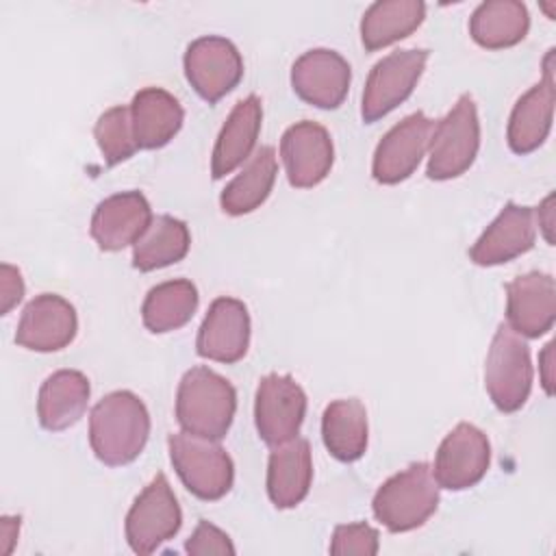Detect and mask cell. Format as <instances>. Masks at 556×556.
I'll use <instances>...</instances> for the list:
<instances>
[{
  "label": "cell",
  "instance_id": "obj_14",
  "mask_svg": "<svg viewBox=\"0 0 556 556\" xmlns=\"http://www.w3.org/2000/svg\"><path fill=\"white\" fill-rule=\"evenodd\" d=\"M280 156L293 187H315L330 174L334 161L330 132L317 122H298L285 130L280 139Z\"/></svg>",
  "mask_w": 556,
  "mask_h": 556
},
{
  "label": "cell",
  "instance_id": "obj_26",
  "mask_svg": "<svg viewBox=\"0 0 556 556\" xmlns=\"http://www.w3.org/2000/svg\"><path fill=\"white\" fill-rule=\"evenodd\" d=\"M530 28V15L523 2L486 0L476 7L469 20L471 39L486 50H502L519 43Z\"/></svg>",
  "mask_w": 556,
  "mask_h": 556
},
{
  "label": "cell",
  "instance_id": "obj_16",
  "mask_svg": "<svg viewBox=\"0 0 556 556\" xmlns=\"http://www.w3.org/2000/svg\"><path fill=\"white\" fill-rule=\"evenodd\" d=\"M250 345V313L237 298H217L198 330L195 350L202 358L237 363Z\"/></svg>",
  "mask_w": 556,
  "mask_h": 556
},
{
  "label": "cell",
  "instance_id": "obj_4",
  "mask_svg": "<svg viewBox=\"0 0 556 556\" xmlns=\"http://www.w3.org/2000/svg\"><path fill=\"white\" fill-rule=\"evenodd\" d=\"M167 445L176 473L195 497L213 502L230 491L235 465L217 441L182 430L169 434Z\"/></svg>",
  "mask_w": 556,
  "mask_h": 556
},
{
  "label": "cell",
  "instance_id": "obj_28",
  "mask_svg": "<svg viewBox=\"0 0 556 556\" xmlns=\"http://www.w3.org/2000/svg\"><path fill=\"white\" fill-rule=\"evenodd\" d=\"M278 163L271 146L258 148L245 163V167L226 185L219 195L222 211L228 215H245L256 211L271 193Z\"/></svg>",
  "mask_w": 556,
  "mask_h": 556
},
{
  "label": "cell",
  "instance_id": "obj_3",
  "mask_svg": "<svg viewBox=\"0 0 556 556\" xmlns=\"http://www.w3.org/2000/svg\"><path fill=\"white\" fill-rule=\"evenodd\" d=\"M439 482L428 463H413L391 476L374 495L376 519L391 532L424 526L439 506Z\"/></svg>",
  "mask_w": 556,
  "mask_h": 556
},
{
  "label": "cell",
  "instance_id": "obj_17",
  "mask_svg": "<svg viewBox=\"0 0 556 556\" xmlns=\"http://www.w3.org/2000/svg\"><path fill=\"white\" fill-rule=\"evenodd\" d=\"M508 326L521 337L545 334L556 319V282L549 274L528 271L506 285Z\"/></svg>",
  "mask_w": 556,
  "mask_h": 556
},
{
  "label": "cell",
  "instance_id": "obj_23",
  "mask_svg": "<svg viewBox=\"0 0 556 556\" xmlns=\"http://www.w3.org/2000/svg\"><path fill=\"white\" fill-rule=\"evenodd\" d=\"M130 117L137 146L156 150L167 146L180 130L185 111L180 102L161 87H146L130 102Z\"/></svg>",
  "mask_w": 556,
  "mask_h": 556
},
{
  "label": "cell",
  "instance_id": "obj_32",
  "mask_svg": "<svg viewBox=\"0 0 556 556\" xmlns=\"http://www.w3.org/2000/svg\"><path fill=\"white\" fill-rule=\"evenodd\" d=\"M330 554L343 556V554H361V556H374L378 554V532L365 521L358 523H343L337 526L330 541Z\"/></svg>",
  "mask_w": 556,
  "mask_h": 556
},
{
  "label": "cell",
  "instance_id": "obj_6",
  "mask_svg": "<svg viewBox=\"0 0 556 556\" xmlns=\"http://www.w3.org/2000/svg\"><path fill=\"white\" fill-rule=\"evenodd\" d=\"M484 387L502 413L519 410L532 389L528 343L508 324H500L484 361Z\"/></svg>",
  "mask_w": 556,
  "mask_h": 556
},
{
  "label": "cell",
  "instance_id": "obj_11",
  "mask_svg": "<svg viewBox=\"0 0 556 556\" xmlns=\"http://www.w3.org/2000/svg\"><path fill=\"white\" fill-rule=\"evenodd\" d=\"M434 122L417 111L397 122L376 146L371 174L380 185H397L406 180L428 152Z\"/></svg>",
  "mask_w": 556,
  "mask_h": 556
},
{
  "label": "cell",
  "instance_id": "obj_21",
  "mask_svg": "<svg viewBox=\"0 0 556 556\" xmlns=\"http://www.w3.org/2000/svg\"><path fill=\"white\" fill-rule=\"evenodd\" d=\"M261 122H263V106L258 96L250 93L248 98L235 104L213 148L211 176L215 180L224 178L226 174H230L252 156V150L261 132Z\"/></svg>",
  "mask_w": 556,
  "mask_h": 556
},
{
  "label": "cell",
  "instance_id": "obj_37",
  "mask_svg": "<svg viewBox=\"0 0 556 556\" xmlns=\"http://www.w3.org/2000/svg\"><path fill=\"white\" fill-rule=\"evenodd\" d=\"M17 534H20V517L4 515L0 519V554L9 556L13 552Z\"/></svg>",
  "mask_w": 556,
  "mask_h": 556
},
{
  "label": "cell",
  "instance_id": "obj_25",
  "mask_svg": "<svg viewBox=\"0 0 556 556\" xmlns=\"http://www.w3.org/2000/svg\"><path fill=\"white\" fill-rule=\"evenodd\" d=\"M326 450L341 463L358 460L367 450V410L361 400H334L321 415Z\"/></svg>",
  "mask_w": 556,
  "mask_h": 556
},
{
  "label": "cell",
  "instance_id": "obj_19",
  "mask_svg": "<svg viewBox=\"0 0 556 556\" xmlns=\"http://www.w3.org/2000/svg\"><path fill=\"white\" fill-rule=\"evenodd\" d=\"M152 222L150 202L141 191H122L102 200L91 215V237L104 252L135 245Z\"/></svg>",
  "mask_w": 556,
  "mask_h": 556
},
{
  "label": "cell",
  "instance_id": "obj_27",
  "mask_svg": "<svg viewBox=\"0 0 556 556\" xmlns=\"http://www.w3.org/2000/svg\"><path fill=\"white\" fill-rule=\"evenodd\" d=\"M426 17V4L421 0H380L374 2L361 20V41L365 50L374 52L387 48L413 30Z\"/></svg>",
  "mask_w": 556,
  "mask_h": 556
},
{
  "label": "cell",
  "instance_id": "obj_15",
  "mask_svg": "<svg viewBox=\"0 0 556 556\" xmlns=\"http://www.w3.org/2000/svg\"><path fill=\"white\" fill-rule=\"evenodd\" d=\"M76 330V308L56 293H41L26 304L15 343L33 352H56L74 341Z\"/></svg>",
  "mask_w": 556,
  "mask_h": 556
},
{
  "label": "cell",
  "instance_id": "obj_1",
  "mask_svg": "<svg viewBox=\"0 0 556 556\" xmlns=\"http://www.w3.org/2000/svg\"><path fill=\"white\" fill-rule=\"evenodd\" d=\"M150 437V415L132 391L104 395L89 415V443L98 460L109 467L132 463Z\"/></svg>",
  "mask_w": 556,
  "mask_h": 556
},
{
  "label": "cell",
  "instance_id": "obj_10",
  "mask_svg": "<svg viewBox=\"0 0 556 556\" xmlns=\"http://www.w3.org/2000/svg\"><path fill=\"white\" fill-rule=\"evenodd\" d=\"M182 63L187 80L208 104L232 91L243 76V59L237 46L217 35L193 39L187 46Z\"/></svg>",
  "mask_w": 556,
  "mask_h": 556
},
{
  "label": "cell",
  "instance_id": "obj_8",
  "mask_svg": "<svg viewBox=\"0 0 556 556\" xmlns=\"http://www.w3.org/2000/svg\"><path fill=\"white\" fill-rule=\"evenodd\" d=\"M428 61V50L406 48L380 59L365 83L361 115L365 124H374L395 106H400L417 87Z\"/></svg>",
  "mask_w": 556,
  "mask_h": 556
},
{
  "label": "cell",
  "instance_id": "obj_36",
  "mask_svg": "<svg viewBox=\"0 0 556 556\" xmlns=\"http://www.w3.org/2000/svg\"><path fill=\"white\" fill-rule=\"evenodd\" d=\"M539 369H541V384L545 393L554 395V341H549L539 354Z\"/></svg>",
  "mask_w": 556,
  "mask_h": 556
},
{
  "label": "cell",
  "instance_id": "obj_13",
  "mask_svg": "<svg viewBox=\"0 0 556 556\" xmlns=\"http://www.w3.org/2000/svg\"><path fill=\"white\" fill-rule=\"evenodd\" d=\"M350 80V63L328 48H313L304 52L291 67L293 91L317 109L341 106L348 96Z\"/></svg>",
  "mask_w": 556,
  "mask_h": 556
},
{
  "label": "cell",
  "instance_id": "obj_33",
  "mask_svg": "<svg viewBox=\"0 0 556 556\" xmlns=\"http://www.w3.org/2000/svg\"><path fill=\"white\" fill-rule=\"evenodd\" d=\"M185 549L193 556L204 554H235V545L226 532H222L217 526L208 523L206 519H200L193 534L189 536Z\"/></svg>",
  "mask_w": 556,
  "mask_h": 556
},
{
  "label": "cell",
  "instance_id": "obj_9",
  "mask_svg": "<svg viewBox=\"0 0 556 556\" xmlns=\"http://www.w3.org/2000/svg\"><path fill=\"white\" fill-rule=\"evenodd\" d=\"M306 415V393L287 374L261 378L254 397V424L267 445H280L298 437Z\"/></svg>",
  "mask_w": 556,
  "mask_h": 556
},
{
  "label": "cell",
  "instance_id": "obj_30",
  "mask_svg": "<svg viewBox=\"0 0 556 556\" xmlns=\"http://www.w3.org/2000/svg\"><path fill=\"white\" fill-rule=\"evenodd\" d=\"M198 289L191 280H167L152 287L141 306L143 326L150 332H172L185 326L198 308Z\"/></svg>",
  "mask_w": 556,
  "mask_h": 556
},
{
  "label": "cell",
  "instance_id": "obj_20",
  "mask_svg": "<svg viewBox=\"0 0 556 556\" xmlns=\"http://www.w3.org/2000/svg\"><path fill=\"white\" fill-rule=\"evenodd\" d=\"M554 117V50L547 52L543 61V80L528 89L513 106L506 139L513 152L528 154L536 150L549 128Z\"/></svg>",
  "mask_w": 556,
  "mask_h": 556
},
{
  "label": "cell",
  "instance_id": "obj_12",
  "mask_svg": "<svg viewBox=\"0 0 556 556\" xmlns=\"http://www.w3.org/2000/svg\"><path fill=\"white\" fill-rule=\"evenodd\" d=\"M491 463L486 434L473 424H458L441 441L434 458V480L441 489L463 491L478 484Z\"/></svg>",
  "mask_w": 556,
  "mask_h": 556
},
{
  "label": "cell",
  "instance_id": "obj_34",
  "mask_svg": "<svg viewBox=\"0 0 556 556\" xmlns=\"http://www.w3.org/2000/svg\"><path fill=\"white\" fill-rule=\"evenodd\" d=\"M24 295V280L17 267L2 263L0 265V313L7 315Z\"/></svg>",
  "mask_w": 556,
  "mask_h": 556
},
{
  "label": "cell",
  "instance_id": "obj_7",
  "mask_svg": "<svg viewBox=\"0 0 556 556\" xmlns=\"http://www.w3.org/2000/svg\"><path fill=\"white\" fill-rule=\"evenodd\" d=\"M182 526V510L165 478L156 473L126 515V541L135 554H152Z\"/></svg>",
  "mask_w": 556,
  "mask_h": 556
},
{
  "label": "cell",
  "instance_id": "obj_5",
  "mask_svg": "<svg viewBox=\"0 0 556 556\" xmlns=\"http://www.w3.org/2000/svg\"><path fill=\"white\" fill-rule=\"evenodd\" d=\"M480 148L478 109L469 93H463L452 111L434 124L428 146L426 174L432 180H450L465 174Z\"/></svg>",
  "mask_w": 556,
  "mask_h": 556
},
{
  "label": "cell",
  "instance_id": "obj_22",
  "mask_svg": "<svg viewBox=\"0 0 556 556\" xmlns=\"http://www.w3.org/2000/svg\"><path fill=\"white\" fill-rule=\"evenodd\" d=\"M313 458L306 439L274 445L267 463V495L276 508L298 506L311 489Z\"/></svg>",
  "mask_w": 556,
  "mask_h": 556
},
{
  "label": "cell",
  "instance_id": "obj_29",
  "mask_svg": "<svg viewBox=\"0 0 556 556\" xmlns=\"http://www.w3.org/2000/svg\"><path fill=\"white\" fill-rule=\"evenodd\" d=\"M191 235L182 219L172 215L152 217L146 232L132 245V265L139 271H154L182 261L189 252Z\"/></svg>",
  "mask_w": 556,
  "mask_h": 556
},
{
  "label": "cell",
  "instance_id": "obj_18",
  "mask_svg": "<svg viewBox=\"0 0 556 556\" xmlns=\"http://www.w3.org/2000/svg\"><path fill=\"white\" fill-rule=\"evenodd\" d=\"M536 239L534 208L508 202L469 250L476 265L491 267L526 254Z\"/></svg>",
  "mask_w": 556,
  "mask_h": 556
},
{
  "label": "cell",
  "instance_id": "obj_24",
  "mask_svg": "<svg viewBox=\"0 0 556 556\" xmlns=\"http://www.w3.org/2000/svg\"><path fill=\"white\" fill-rule=\"evenodd\" d=\"M89 380L83 371L59 369L48 376L37 395V417L41 428L50 432L74 426L89 402Z\"/></svg>",
  "mask_w": 556,
  "mask_h": 556
},
{
  "label": "cell",
  "instance_id": "obj_31",
  "mask_svg": "<svg viewBox=\"0 0 556 556\" xmlns=\"http://www.w3.org/2000/svg\"><path fill=\"white\" fill-rule=\"evenodd\" d=\"M93 137L106 165H117L130 159L139 150L132 130L130 106L119 104L104 111L93 126Z\"/></svg>",
  "mask_w": 556,
  "mask_h": 556
},
{
  "label": "cell",
  "instance_id": "obj_2",
  "mask_svg": "<svg viewBox=\"0 0 556 556\" xmlns=\"http://www.w3.org/2000/svg\"><path fill=\"white\" fill-rule=\"evenodd\" d=\"M237 410L235 387L208 367H191L176 391V419L185 432L219 441Z\"/></svg>",
  "mask_w": 556,
  "mask_h": 556
},
{
  "label": "cell",
  "instance_id": "obj_35",
  "mask_svg": "<svg viewBox=\"0 0 556 556\" xmlns=\"http://www.w3.org/2000/svg\"><path fill=\"white\" fill-rule=\"evenodd\" d=\"M534 219L539 222L545 241H547L549 245H554V235H552V230H554V193H549V195L539 204V208L534 211Z\"/></svg>",
  "mask_w": 556,
  "mask_h": 556
}]
</instances>
